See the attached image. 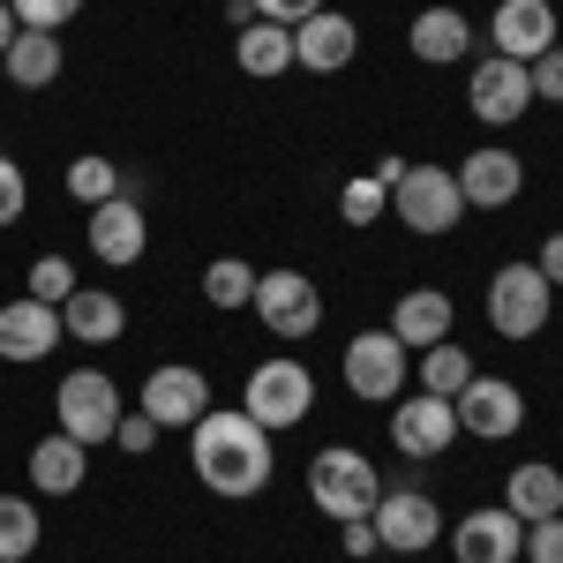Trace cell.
<instances>
[{
	"label": "cell",
	"mask_w": 563,
	"mask_h": 563,
	"mask_svg": "<svg viewBox=\"0 0 563 563\" xmlns=\"http://www.w3.org/2000/svg\"><path fill=\"white\" fill-rule=\"evenodd\" d=\"M188 466H196V481L211 488V496H263L271 488V429L263 421H249L241 406H211L196 429H188Z\"/></svg>",
	"instance_id": "cell-1"
},
{
	"label": "cell",
	"mask_w": 563,
	"mask_h": 563,
	"mask_svg": "<svg viewBox=\"0 0 563 563\" xmlns=\"http://www.w3.org/2000/svg\"><path fill=\"white\" fill-rule=\"evenodd\" d=\"M308 496H316V511L323 519H368L376 511V496H384V481L368 466V451H353V443H323L316 459H308Z\"/></svg>",
	"instance_id": "cell-2"
},
{
	"label": "cell",
	"mask_w": 563,
	"mask_h": 563,
	"mask_svg": "<svg viewBox=\"0 0 563 563\" xmlns=\"http://www.w3.org/2000/svg\"><path fill=\"white\" fill-rule=\"evenodd\" d=\"M549 308H556V286L533 263H504L488 278V331L496 339H541L549 331Z\"/></svg>",
	"instance_id": "cell-3"
},
{
	"label": "cell",
	"mask_w": 563,
	"mask_h": 563,
	"mask_svg": "<svg viewBox=\"0 0 563 563\" xmlns=\"http://www.w3.org/2000/svg\"><path fill=\"white\" fill-rule=\"evenodd\" d=\"M241 413L263 421V429H294L301 413H316V376H308L294 353L256 361V368H249V398H241Z\"/></svg>",
	"instance_id": "cell-4"
},
{
	"label": "cell",
	"mask_w": 563,
	"mask_h": 563,
	"mask_svg": "<svg viewBox=\"0 0 563 563\" xmlns=\"http://www.w3.org/2000/svg\"><path fill=\"white\" fill-rule=\"evenodd\" d=\"M60 435H76V443H113V429H121V384L106 376V368H68L60 376Z\"/></svg>",
	"instance_id": "cell-5"
},
{
	"label": "cell",
	"mask_w": 563,
	"mask_h": 563,
	"mask_svg": "<svg viewBox=\"0 0 563 563\" xmlns=\"http://www.w3.org/2000/svg\"><path fill=\"white\" fill-rule=\"evenodd\" d=\"M249 308L263 316V331L286 339V346H301V339L323 331V294L308 286L301 271H256V301Z\"/></svg>",
	"instance_id": "cell-6"
},
{
	"label": "cell",
	"mask_w": 563,
	"mask_h": 563,
	"mask_svg": "<svg viewBox=\"0 0 563 563\" xmlns=\"http://www.w3.org/2000/svg\"><path fill=\"white\" fill-rule=\"evenodd\" d=\"M390 211H398V225H413V233H451L459 211H466L459 174L451 166H406V180L390 188Z\"/></svg>",
	"instance_id": "cell-7"
},
{
	"label": "cell",
	"mask_w": 563,
	"mask_h": 563,
	"mask_svg": "<svg viewBox=\"0 0 563 563\" xmlns=\"http://www.w3.org/2000/svg\"><path fill=\"white\" fill-rule=\"evenodd\" d=\"M339 376H346V390H353V398H368V406L406 398V346H398L390 331H353Z\"/></svg>",
	"instance_id": "cell-8"
},
{
	"label": "cell",
	"mask_w": 563,
	"mask_h": 563,
	"mask_svg": "<svg viewBox=\"0 0 563 563\" xmlns=\"http://www.w3.org/2000/svg\"><path fill=\"white\" fill-rule=\"evenodd\" d=\"M368 526H376V541L398 549V556H421V549L443 541V511H435V496H421V488H384Z\"/></svg>",
	"instance_id": "cell-9"
},
{
	"label": "cell",
	"mask_w": 563,
	"mask_h": 563,
	"mask_svg": "<svg viewBox=\"0 0 563 563\" xmlns=\"http://www.w3.org/2000/svg\"><path fill=\"white\" fill-rule=\"evenodd\" d=\"M451 406H459V429L481 435V443H504V435L526 429V390L504 384V376H481V368H474V384L459 390Z\"/></svg>",
	"instance_id": "cell-10"
},
{
	"label": "cell",
	"mask_w": 563,
	"mask_h": 563,
	"mask_svg": "<svg viewBox=\"0 0 563 563\" xmlns=\"http://www.w3.org/2000/svg\"><path fill=\"white\" fill-rule=\"evenodd\" d=\"M451 435H459V406L435 398V390H413V398L390 406V443H398L406 459H443Z\"/></svg>",
	"instance_id": "cell-11"
},
{
	"label": "cell",
	"mask_w": 563,
	"mask_h": 563,
	"mask_svg": "<svg viewBox=\"0 0 563 563\" xmlns=\"http://www.w3.org/2000/svg\"><path fill=\"white\" fill-rule=\"evenodd\" d=\"M466 106H474V121H488V129H511L526 106H533V76H526V60L488 53V60L474 68V84H466Z\"/></svg>",
	"instance_id": "cell-12"
},
{
	"label": "cell",
	"mask_w": 563,
	"mask_h": 563,
	"mask_svg": "<svg viewBox=\"0 0 563 563\" xmlns=\"http://www.w3.org/2000/svg\"><path fill=\"white\" fill-rule=\"evenodd\" d=\"M135 406H143L158 429H196V421L211 413V384H203V368H151L143 390H135Z\"/></svg>",
	"instance_id": "cell-13"
},
{
	"label": "cell",
	"mask_w": 563,
	"mask_h": 563,
	"mask_svg": "<svg viewBox=\"0 0 563 563\" xmlns=\"http://www.w3.org/2000/svg\"><path fill=\"white\" fill-rule=\"evenodd\" d=\"M451 556L459 563H519L526 556V519H511L504 504H481L451 526Z\"/></svg>",
	"instance_id": "cell-14"
},
{
	"label": "cell",
	"mask_w": 563,
	"mask_h": 563,
	"mask_svg": "<svg viewBox=\"0 0 563 563\" xmlns=\"http://www.w3.org/2000/svg\"><path fill=\"white\" fill-rule=\"evenodd\" d=\"M488 45H496L504 60H526V68H533V60L556 45V8H549V0H496Z\"/></svg>",
	"instance_id": "cell-15"
},
{
	"label": "cell",
	"mask_w": 563,
	"mask_h": 563,
	"mask_svg": "<svg viewBox=\"0 0 563 563\" xmlns=\"http://www.w3.org/2000/svg\"><path fill=\"white\" fill-rule=\"evenodd\" d=\"M353 53H361V23L339 15V8H316L294 31V68H308V76H339Z\"/></svg>",
	"instance_id": "cell-16"
},
{
	"label": "cell",
	"mask_w": 563,
	"mask_h": 563,
	"mask_svg": "<svg viewBox=\"0 0 563 563\" xmlns=\"http://www.w3.org/2000/svg\"><path fill=\"white\" fill-rule=\"evenodd\" d=\"M84 233H90V256L113 263V271L151 249V225H143V203H135V196H106V203H90Z\"/></svg>",
	"instance_id": "cell-17"
},
{
	"label": "cell",
	"mask_w": 563,
	"mask_h": 563,
	"mask_svg": "<svg viewBox=\"0 0 563 563\" xmlns=\"http://www.w3.org/2000/svg\"><path fill=\"white\" fill-rule=\"evenodd\" d=\"M526 188V166L504 151V143H481L474 158H459V196L474 203V211H504V203H519Z\"/></svg>",
	"instance_id": "cell-18"
},
{
	"label": "cell",
	"mask_w": 563,
	"mask_h": 563,
	"mask_svg": "<svg viewBox=\"0 0 563 563\" xmlns=\"http://www.w3.org/2000/svg\"><path fill=\"white\" fill-rule=\"evenodd\" d=\"M60 346V308L45 301H0V361H15V368H31V361H45V353Z\"/></svg>",
	"instance_id": "cell-19"
},
{
	"label": "cell",
	"mask_w": 563,
	"mask_h": 563,
	"mask_svg": "<svg viewBox=\"0 0 563 563\" xmlns=\"http://www.w3.org/2000/svg\"><path fill=\"white\" fill-rule=\"evenodd\" d=\"M451 323H459V308H451V294H435V286H413V294H398V308H390V339L413 353H429V346H443L451 339Z\"/></svg>",
	"instance_id": "cell-20"
},
{
	"label": "cell",
	"mask_w": 563,
	"mask_h": 563,
	"mask_svg": "<svg viewBox=\"0 0 563 563\" xmlns=\"http://www.w3.org/2000/svg\"><path fill=\"white\" fill-rule=\"evenodd\" d=\"M60 331H68L76 346H113V339L129 331V308H121V294H106V286H76V294L60 301Z\"/></svg>",
	"instance_id": "cell-21"
},
{
	"label": "cell",
	"mask_w": 563,
	"mask_h": 563,
	"mask_svg": "<svg viewBox=\"0 0 563 563\" xmlns=\"http://www.w3.org/2000/svg\"><path fill=\"white\" fill-rule=\"evenodd\" d=\"M90 474V443H76V435H38V451H31V488L38 496H76Z\"/></svg>",
	"instance_id": "cell-22"
},
{
	"label": "cell",
	"mask_w": 563,
	"mask_h": 563,
	"mask_svg": "<svg viewBox=\"0 0 563 563\" xmlns=\"http://www.w3.org/2000/svg\"><path fill=\"white\" fill-rule=\"evenodd\" d=\"M504 511L526 519V526L556 519V511H563V474H556V466H541V459L511 466V481H504Z\"/></svg>",
	"instance_id": "cell-23"
},
{
	"label": "cell",
	"mask_w": 563,
	"mask_h": 563,
	"mask_svg": "<svg viewBox=\"0 0 563 563\" xmlns=\"http://www.w3.org/2000/svg\"><path fill=\"white\" fill-rule=\"evenodd\" d=\"M406 45H413L429 68H451V60H466L474 23H466L459 8H421V15H413V31H406Z\"/></svg>",
	"instance_id": "cell-24"
},
{
	"label": "cell",
	"mask_w": 563,
	"mask_h": 563,
	"mask_svg": "<svg viewBox=\"0 0 563 563\" xmlns=\"http://www.w3.org/2000/svg\"><path fill=\"white\" fill-rule=\"evenodd\" d=\"M0 68H8L15 90H45L60 76V31H15V45L0 53Z\"/></svg>",
	"instance_id": "cell-25"
},
{
	"label": "cell",
	"mask_w": 563,
	"mask_h": 563,
	"mask_svg": "<svg viewBox=\"0 0 563 563\" xmlns=\"http://www.w3.org/2000/svg\"><path fill=\"white\" fill-rule=\"evenodd\" d=\"M233 60H241V76L271 84V76L294 68V31H278V23H249V31L233 38Z\"/></svg>",
	"instance_id": "cell-26"
},
{
	"label": "cell",
	"mask_w": 563,
	"mask_h": 563,
	"mask_svg": "<svg viewBox=\"0 0 563 563\" xmlns=\"http://www.w3.org/2000/svg\"><path fill=\"white\" fill-rule=\"evenodd\" d=\"M466 384H474V353H466V346H451V339H443V346L421 353V390H435V398H459Z\"/></svg>",
	"instance_id": "cell-27"
},
{
	"label": "cell",
	"mask_w": 563,
	"mask_h": 563,
	"mask_svg": "<svg viewBox=\"0 0 563 563\" xmlns=\"http://www.w3.org/2000/svg\"><path fill=\"white\" fill-rule=\"evenodd\" d=\"M203 301H211V308H249V301H256V271H249L241 256L203 263Z\"/></svg>",
	"instance_id": "cell-28"
},
{
	"label": "cell",
	"mask_w": 563,
	"mask_h": 563,
	"mask_svg": "<svg viewBox=\"0 0 563 563\" xmlns=\"http://www.w3.org/2000/svg\"><path fill=\"white\" fill-rule=\"evenodd\" d=\"M38 549V511L23 496H0V563H23Z\"/></svg>",
	"instance_id": "cell-29"
},
{
	"label": "cell",
	"mask_w": 563,
	"mask_h": 563,
	"mask_svg": "<svg viewBox=\"0 0 563 563\" xmlns=\"http://www.w3.org/2000/svg\"><path fill=\"white\" fill-rule=\"evenodd\" d=\"M68 196H76V203H106V196H121V166L98 158V151H84V158L68 166Z\"/></svg>",
	"instance_id": "cell-30"
},
{
	"label": "cell",
	"mask_w": 563,
	"mask_h": 563,
	"mask_svg": "<svg viewBox=\"0 0 563 563\" xmlns=\"http://www.w3.org/2000/svg\"><path fill=\"white\" fill-rule=\"evenodd\" d=\"M384 211H390V188L376 174H361V180H346V188H339V218H346V225H376Z\"/></svg>",
	"instance_id": "cell-31"
},
{
	"label": "cell",
	"mask_w": 563,
	"mask_h": 563,
	"mask_svg": "<svg viewBox=\"0 0 563 563\" xmlns=\"http://www.w3.org/2000/svg\"><path fill=\"white\" fill-rule=\"evenodd\" d=\"M23 286H31V301L60 308L68 294H76V263H68V256H38V263H31V278H23Z\"/></svg>",
	"instance_id": "cell-32"
},
{
	"label": "cell",
	"mask_w": 563,
	"mask_h": 563,
	"mask_svg": "<svg viewBox=\"0 0 563 563\" xmlns=\"http://www.w3.org/2000/svg\"><path fill=\"white\" fill-rule=\"evenodd\" d=\"M8 8H15V23H23V31H60L84 0H8Z\"/></svg>",
	"instance_id": "cell-33"
},
{
	"label": "cell",
	"mask_w": 563,
	"mask_h": 563,
	"mask_svg": "<svg viewBox=\"0 0 563 563\" xmlns=\"http://www.w3.org/2000/svg\"><path fill=\"white\" fill-rule=\"evenodd\" d=\"M23 211H31V180H23V166L0 151V225H15Z\"/></svg>",
	"instance_id": "cell-34"
},
{
	"label": "cell",
	"mask_w": 563,
	"mask_h": 563,
	"mask_svg": "<svg viewBox=\"0 0 563 563\" xmlns=\"http://www.w3.org/2000/svg\"><path fill=\"white\" fill-rule=\"evenodd\" d=\"M526 76H533V98H541V106H563V45H549Z\"/></svg>",
	"instance_id": "cell-35"
},
{
	"label": "cell",
	"mask_w": 563,
	"mask_h": 563,
	"mask_svg": "<svg viewBox=\"0 0 563 563\" xmlns=\"http://www.w3.org/2000/svg\"><path fill=\"white\" fill-rule=\"evenodd\" d=\"M158 421H151V413H143V406H129V413H121V429H113V443H121V451H135V459H143V451H151V443H158Z\"/></svg>",
	"instance_id": "cell-36"
},
{
	"label": "cell",
	"mask_w": 563,
	"mask_h": 563,
	"mask_svg": "<svg viewBox=\"0 0 563 563\" xmlns=\"http://www.w3.org/2000/svg\"><path fill=\"white\" fill-rule=\"evenodd\" d=\"M256 8V23H278V31H301L308 15L323 8V0H249Z\"/></svg>",
	"instance_id": "cell-37"
},
{
	"label": "cell",
	"mask_w": 563,
	"mask_h": 563,
	"mask_svg": "<svg viewBox=\"0 0 563 563\" xmlns=\"http://www.w3.org/2000/svg\"><path fill=\"white\" fill-rule=\"evenodd\" d=\"M526 563H563V511L541 526H526Z\"/></svg>",
	"instance_id": "cell-38"
},
{
	"label": "cell",
	"mask_w": 563,
	"mask_h": 563,
	"mask_svg": "<svg viewBox=\"0 0 563 563\" xmlns=\"http://www.w3.org/2000/svg\"><path fill=\"white\" fill-rule=\"evenodd\" d=\"M533 271H541L549 286H563V233H549V241H541V256H533Z\"/></svg>",
	"instance_id": "cell-39"
},
{
	"label": "cell",
	"mask_w": 563,
	"mask_h": 563,
	"mask_svg": "<svg viewBox=\"0 0 563 563\" xmlns=\"http://www.w3.org/2000/svg\"><path fill=\"white\" fill-rule=\"evenodd\" d=\"M384 541H376V526L368 519H346V556H376Z\"/></svg>",
	"instance_id": "cell-40"
},
{
	"label": "cell",
	"mask_w": 563,
	"mask_h": 563,
	"mask_svg": "<svg viewBox=\"0 0 563 563\" xmlns=\"http://www.w3.org/2000/svg\"><path fill=\"white\" fill-rule=\"evenodd\" d=\"M376 180H384V188H398V180H406V158H398V151H390V158H376Z\"/></svg>",
	"instance_id": "cell-41"
},
{
	"label": "cell",
	"mask_w": 563,
	"mask_h": 563,
	"mask_svg": "<svg viewBox=\"0 0 563 563\" xmlns=\"http://www.w3.org/2000/svg\"><path fill=\"white\" fill-rule=\"evenodd\" d=\"M15 31H23V23H15V8H8V0H0V53H8V45H15Z\"/></svg>",
	"instance_id": "cell-42"
}]
</instances>
